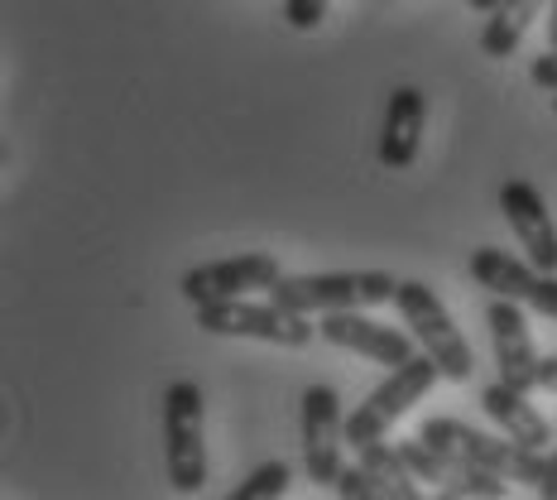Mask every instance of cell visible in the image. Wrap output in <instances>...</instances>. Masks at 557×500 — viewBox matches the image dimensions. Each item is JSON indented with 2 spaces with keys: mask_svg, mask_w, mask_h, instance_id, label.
<instances>
[{
  "mask_svg": "<svg viewBox=\"0 0 557 500\" xmlns=\"http://www.w3.org/2000/svg\"><path fill=\"white\" fill-rule=\"evenodd\" d=\"M394 308H399L404 328L413 332L418 352H428L437 362L443 380L467 386V380L475 376V352H471L467 337H461L457 322H451V313H447L443 298H437L423 279H404L399 294H394Z\"/></svg>",
  "mask_w": 557,
  "mask_h": 500,
  "instance_id": "cell-2",
  "label": "cell"
},
{
  "mask_svg": "<svg viewBox=\"0 0 557 500\" xmlns=\"http://www.w3.org/2000/svg\"><path fill=\"white\" fill-rule=\"evenodd\" d=\"M197 328L207 337H250V342L288 346V352H304V346H312V337H318V322H312L308 313L284 308L278 298L250 304V294L197 304Z\"/></svg>",
  "mask_w": 557,
  "mask_h": 500,
  "instance_id": "cell-3",
  "label": "cell"
},
{
  "mask_svg": "<svg viewBox=\"0 0 557 500\" xmlns=\"http://www.w3.org/2000/svg\"><path fill=\"white\" fill-rule=\"evenodd\" d=\"M500 217H505V227L515 231L519 251H524L539 270L557 275V227H553V212H548V203H543V193L533 188L529 179L500 183Z\"/></svg>",
  "mask_w": 557,
  "mask_h": 500,
  "instance_id": "cell-10",
  "label": "cell"
},
{
  "mask_svg": "<svg viewBox=\"0 0 557 500\" xmlns=\"http://www.w3.org/2000/svg\"><path fill=\"white\" fill-rule=\"evenodd\" d=\"M481 410H485V418H491L505 438H515L519 448H553L557 434H553L548 418L529 404V390L495 380V386L481 390Z\"/></svg>",
  "mask_w": 557,
  "mask_h": 500,
  "instance_id": "cell-12",
  "label": "cell"
},
{
  "mask_svg": "<svg viewBox=\"0 0 557 500\" xmlns=\"http://www.w3.org/2000/svg\"><path fill=\"white\" fill-rule=\"evenodd\" d=\"M443 380V370H437V362L428 352H418L413 362H404V366H394L385 380H380L375 390L366 394L361 404H356L351 414H346V448H356L361 452L366 443H380V438L389 434V424L394 418H404L413 410L418 400H423L428 390Z\"/></svg>",
  "mask_w": 557,
  "mask_h": 500,
  "instance_id": "cell-5",
  "label": "cell"
},
{
  "mask_svg": "<svg viewBox=\"0 0 557 500\" xmlns=\"http://www.w3.org/2000/svg\"><path fill=\"white\" fill-rule=\"evenodd\" d=\"M467 5L475 10V15H491V10H495V5H500V0H467Z\"/></svg>",
  "mask_w": 557,
  "mask_h": 500,
  "instance_id": "cell-20",
  "label": "cell"
},
{
  "mask_svg": "<svg viewBox=\"0 0 557 500\" xmlns=\"http://www.w3.org/2000/svg\"><path fill=\"white\" fill-rule=\"evenodd\" d=\"M284 275L278 260L270 251H246V255H226V260H207V265H193L188 275L178 279V294L188 304H216V298H240V294H255L264 289L270 294L274 279Z\"/></svg>",
  "mask_w": 557,
  "mask_h": 500,
  "instance_id": "cell-7",
  "label": "cell"
},
{
  "mask_svg": "<svg viewBox=\"0 0 557 500\" xmlns=\"http://www.w3.org/2000/svg\"><path fill=\"white\" fill-rule=\"evenodd\" d=\"M298 428H304V472H308V481L336 486L342 472H346V462H342V448H346L342 394H336L332 386H308Z\"/></svg>",
  "mask_w": 557,
  "mask_h": 500,
  "instance_id": "cell-6",
  "label": "cell"
},
{
  "mask_svg": "<svg viewBox=\"0 0 557 500\" xmlns=\"http://www.w3.org/2000/svg\"><path fill=\"white\" fill-rule=\"evenodd\" d=\"M318 332H322V342L342 346V352H356V356H370V362H380V366H389V370L418 356L413 332H399V328H389V322L366 318V308L322 313Z\"/></svg>",
  "mask_w": 557,
  "mask_h": 500,
  "instance_id": "cell-8",
  "label": "cell"
},
{
  "mask_svg": "<svg viewBox=\"0 0 557 500\" xmlns=\"http://www.w3.org/2000/svg\"><path fill=\"white\" fill-rule=\"evenodd\" d=\"M423 125H428V97L413 83H399L385 101V125H380V169L404 173L413 169L418 149H423Z\"/></svg>",
  "mask_w": 557,
  "mask_h": 500,
  "instance_id": "cell-11",
  "label": "cell"
},
{
  "mask_svg": "<svg viewBox=\"0 0 557 500\" xmlns=\"http://www.w3.org/2000/svg\"><path fill=\"white\" fill-rule=\"evenodd\" d=\"M164 462L178 496L207 486V400L197 380H173L164 390Z\"/></svg>",
  "mask_w": 557,
  "mask_h": 500,
  "instance_id": "cell-4",
  "label": "cell"
},
{
  "mask_svg": "<svg viewBox=\"0 0 557 500\" xmlns=\"http://www.w3.org/2000/svg\"><path fill=\"white\" fill-rule=\"evenodd\" d=\"M327 10H332V0H284V20H288V29H298V34L322 29Z\"/></svg>",
  "mask_w": 557,
  "mask_h": 500,
  "instance_id": "cell-16",
  "label": "cell"
},
{
  "mask_svg": "<svg viewBox=\"0 0 557 500\" xmlns=\"http://www.w3.org/2000/svg\"><path fill=\"white\" fill-rule=\"evenodd\" d=\"M288 486H294V467L284 458H270L231 491V500H278V496H288Z\"/></svg>",
  "mask_w": 557,
  "mask_h": 500,
  "instance_id": "cell-14",
  "label": "cell"
},
{
  "mask_svg": "<svg viewBox=\"0 0 557 500\" xmlns=\"http://www.w3.org/2000/svg\"><path fill=\"white\" fill-rule=\"evenodd\" d=\"M529 77H533V87H543V92H557V49H543L539 58H533Z\"/></svg>",
  "mask_w": 557,
  "mask_h": 500,
  "instance_id": "cell-17",
  "label": "cell"
},
{
  "mask_svg": "<svg viewBox=\"0 0 557 500\" xmlns=\"http://www.w3.org/2000/svg\"><path fill=\"white\" fill-rule=\"evenodd\" d=\"M548 49H557V0H553V20H548Z\"/></svg>",
  "mask_w": 557,
  "mask_h": 500,
  "instance_id": "cell-21",
  "label": "cell"
},
{
  "mask_svg": "<svg viewBox=\"0 0 557 500\" xmlns=\"http://www.w3.org/2000/svg\"><path fill=\"white\" fill-rule=\"evenodd\" d=\"M553 115H557V92H553Z\"/></svg>",
  "mask_w": 557,
  "mask_h": 500,
  "instance_id": "cell-22",
  "label": "cell"
},
{
  "mask_svg": "<svg viewBox=\"0 0 557 500\" xmlns=\"http://www.w3.org/2000/svg\"><path fill=\"white\" fill-rule=\"evenodd\" d=\"M553 0H500V5L491 10V20L481 25V53L485 58H515V49L524 44V34L533 20H543V10H548Z\"/></svg>",
  "mask_w": 557,
  "mask_h": 500,
  "instance_id": "cell-13",
  "label": "cell"
},
{
  "mask_svg": "<svg viewBox=\"0 0 557 500\" xmlns=\"http://www.w3.org/2000/svg\"><path fill=\"white\" fill-rule=\"evenodd\" d=\"M543 500H557V438H553V448H548V462H543V476H539V486H533Z\"/></svg>",
  "mask_w": 557,
  "mask_h": 500,
  "instance_id": "cell-18",
  "label": "cell"
},
{
  "mask_svg": "<svg viewBox=\"0 0 557 500\" xmlns=\"http://www.w3.org/2000/svg\"><path fill=\"white\" fill-rule=\"evenodd\" d=\"M332 491L342 496V500H394V496H389V486L380 481V476L370 472L366 462H356V467H346V472H342V481H336Z\"/></svg>",
  "mask_w": 557,
  "mask_h": 500,
  "instance_id": "cell-15",
  "label": "cell"
},
{
  "mask_svg": "<svg viewBox=\"0 0 557 500\" xmlns=\"http://www.w3.org/2000/svg\"><path fill=\"white\" fill-rule=\"evenodd\" d=\"M539 390L557 394V356H543V362H539Z\"/></svg>",
  "mask_w": 557,
  "mask_h": 500,
  "instance_id": "cell-19",
  "label": "cell"
},
{
  "mask_svg": "<svg viewBox=\"0 0 557 500\" xmlns=\"http://www.w3.org/2000/svg\"><path fill=\"white\" fill-rule=\"evenodd\" d=\"M485 328H491V346H495V370H500L505 386L519 390H539V346H533L524 304L515 298H491L485 308Z\"/></svg>",
  "mask_w": 557,
  "mask_h": 500,
  "instance_id": "cell-9",
  "label": "cell"
},
{
  "mask_svg": "<svg viewBox=\"0 0 557 500\" xmlns=\"http://www.w3.org/2000/svg\"><path fill=\"white\" fill-rule=\"evenodd\" d=\"M404 279H394L385 270H336V275H278L270 298H278L284 308L322 318V313H342V308H380L394 304Z\"/></svg>",
  "mask_w": 557,
  "mask_h": 500,
  "instance_id": "cell-1",
  "label": "cell"
}]
</instances>
